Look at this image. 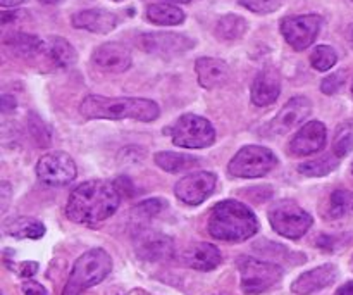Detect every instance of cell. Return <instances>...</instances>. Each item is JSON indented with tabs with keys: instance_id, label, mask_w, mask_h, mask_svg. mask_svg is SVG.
<instances>
[{
	"instance_id": "cell-13",
	"label": "cell",
	"mask_w": 353,
	"mask_h": 295,
	"mask_svg": "<svg viewBox=\"0 0 353 295\" xmlns=\"http://www.w3.org/2000/svg\"><path fill=\"white\" fill-rule=\"evenodd\" d=\"M326 126L321 121H310L296 131V135L290 142L288 151L295 158L317 154L326 147Z\"/></svg>"
},
{
	"instance_id": "cell-4",
	"label": "cell",
	"mask_w": 353,
	"mask_h": 295,
	"mask_svg": "<svg viewBox=\"0 0 353 295\" xmlns=\"http://www.w3.org/2000/svg\"><path fill=\"white\" fill-rule=\"evenodd\" d=\"M112 272V259L103 249H90L76 259L62 295H81L90 287L99 285Z\"/></svg>"
},
{
	"instance_id": "cell-1",
	"label": "cell",
	"mask_w": 353,
	"mask_h": 295,
	"mask_svg": "<svg viewBox=\"0 0 353 295\" xmlns=\"http://www.w3.org/2000/svg\"><path fill=\"white\" fill-rule=\"evenodd\" d=\"M121 204V190L116 182L90 180L71 192L65 214L71 221L86 227H95L109 220Z\"/></svg>"
},
{
	"instance_id": "cell-9",
	"label": "cell",
	"mask_w": 353,
	"mask_h": 295,
	"mask_svg": "<svg viewBox=\"0 0 353 295\" xmlns=\"http://www.w3.org/2000/svg\"><path fill=\"white\" fill-rule=\"evenodd\" d=\"M138 45L141 50L159 57H174L195 47V40L181 33H168V31H152L138 37Z\"/></svg>"
},
{
	"instance_id": "cell-8",
	"label": "cell",
	"mask_w": 353,
	"mask_h": 295,
	"mask_svg": "<svg viewBox=\"0 0 353 295\" xmlns=\"http://www.w3.org/2000/svg\"><path fill=\"white\" fill-rule=\"evenodd\" d=\"M172 144L181 149H205L216 142V130L205 117L185 114L169 130Z\"/></svg>"
},
{
	"instance_id": "cell-11",
	"label": "cell",
	"mask_w": 353,
	"mask_h": 295,
	"mask_svg": "<svg viewBox=\"0 0 353 295\" xmlns=\"http://www.w3.org/2000/svg\"><path fill=\"white\" fill-rule=\"evenodd\" d=\"M76 162L65 152H48L41 155L37 164V176L40 182L50 187H62L76 178Z\"/></svg>"
},
{
	"instance_id": "cell-41",
	"label": "cell",
	"mask_w": 353,
	"mask_h": 295,
	"mask_svg": "<svg viewBox=\"0 0 353 295\" xmlns=\"http://www.w3.org/2000/svg\"><path fill=\"white\" fill-rule=\"evenodd\" d=\"M41 3H59V2H62V0H40Z\"/></svg>"
},
{
	"instance_id": "cell-29",
	"label": "cell",
	"mask_w": 353,
	"mask_h": 295,
	"mask_svg": "<svg viewBox=\"0 0 353 295\" xmlns=\"http://www.w3.org/2000/svg\"><path fill=\"white\" fill-rule=\"evenodd\" d=\"M353 151V121H345L338 126L333 142V154L336 158H345Z\"/></svg>"
},
{
	"instance_id": "cell-23",
	"label": "cell",
	"mask_w": 353,
	"mask_h": 295,
	"mask_svg": "<svg viewBox=\"0 0 353 295\" xmlns=\"http://www.w3.org/2000/svg\"><path fill=\"white\" fill-rule=\"evenodd\" d=\"M155 164L161 169L168 173H183L193 169L195 166L200 164L199 158H193L190 154H181V152H171V151H162L157 152L154 158Z\"/></svg>"
},
{
	"instance_id": "cell-36",
	"label": "cell",
	"mask_w": 353,
	"mask_h": 295,
	"mask_svg": "<svg viewBox=\"0 0 353 295\" xmlns=\"http://www.w3.org/2000/svg\"><path fill=\"white\" fill-rule=\"evenodd\" d=\"M37 272H38V265L34 261L21 263L19 269H17V273H19L23 278H30V276H33Z\"/></svg>"
},
{
	"instance_id": "cell-21",
	"label": "cell",
	"mask_w": 353,
	"mask_h": 295,
	"mask_svg": "<svg viewBox=\"0 0 353 295\" xmlns=\"http://www.w3.org/2000/svg\"><path fill=\"white\" fill-rule=\"evenodd\" d=\"M223 261L221 251L212 244L199 242L183 252V263L196 272H212Z\"/></svg>"
},
{
	"instance_id": "cell-33",
	"label": "cell",
	"mask_w": 353,
	"mask_h": 295,
	"mask_svg": "<svg viewBox=\"0 0 353 295\" xmlns=\"http://www.w3.org/2000/svg\"><path fill=\"white\" fill-rule=\"evenodd\" d=\"M240 6L255 14H271L279 9L281 0H240Z\"/></svg>"
},
{
	"instance_id": "cell-15",
	"label": "cell",
	"mask_w": 353,
	"mask_h": 295,
	"mask_svg": "<svg viewBox=\"0 0 353 295\" xmlns=\"http://www.w3.org/2000/svg\"><path fill=\"white\" fill-rule=\"evenodd\" d=\"M92 61L97 68L107 73H124L131 68V52L126 45L109 41L93 50Z\"/></svg>"
},
{
	"instance_id": "cell-12",
	"label": "cell",
	"mask_w": 353,
	"mask_h": 295,
	"mask_svg": "<svg viewBox=\"0 0 353 295\" xmlns=\"http://www.w3.org/2000/svg\"><path fill=\"white\" fill-rule=\"evenodd\" d=\"M217 185V176L210 171H196L179 180L174 193L181 202L188 206H200L212 196Z\"/></svg>"
},
{
	"instance_id": "cell-16",
	"label": "cell",
	"mask_w": 353,
	"mask_h": 295,
	"mask_svg": "<svg viewBox=\"0 0 353 295\" xmlns=\"http://www.w3.org/2000/svg\"><path fill=\"white\" fill-rule=\"evenodd\" d=\"M174 252L172 238L159 231H141L137 238V254L143 261H165Z\"/></svg>"
},
{
	"instance_id": "cell-34",
	"label": "cell",
	"mask_w": 353,
	"mask_h": 295,
	"mask_svg": "<svg viewBox=\"0 0 353 295\" xmlns=\"http://www.w3.org/2000/svg\"><path fill=\"white\" fill-rule=\"evenodd\" d=\"M343 83H345V73L343 71L333 73V75L323 79V83H321V90H323V93H326V95H333V93H336L338 90L343 86Z\"/></svg>"
},
{
	"instance_id": "cell-37",
	"label": "cell",
	"mask_w": 353,
	"mask_h": 295,
	"mask_svg": "<svg viewBox=\"0 0 353 295\" xmlns=\"http://www.w3.org/2000/svg\"><path fill=\"white\" fill-rule=\"evenodd\" d=\"M16 107V99L12 95H2V111L3 113H9V111H14Z\"/></svg>"
},
{
	"instance_id": "cell-5",
	"label": "cell",
	"mask_w": 353,
	"mask_h": 295,
	"mask_svg": "<svg viewBox=\"0 0 353 295\" xmlns=\"http://www.w3.org/2000/svg\"><path fill=\"white\" fill-rule=\"evenodd\" d=\"M238 272H240L241 292L245 295L268 292L283 278V268L279 265L248 258V256L238 259Z\"/></svg>"
},
{
	"instance_id": "cell-6",
	"label": "cell",
	"mask_w": 353,
	"mask_h": 295,
	"mask_svg": "<svg viewBox=\"0 0 353 295\" xmlns=\"http://www.w3.org/2000/svg\"><path fill=\"white\" fill-rule=\"evenodd\" d=\"M269 223L272 230L281 237L296 240L302 238L312 227V216L303 207H300L295 200L283 199L272 204L268 213Z\"/></svg>"
},
{
	"instance_id": "cell-42",
	"label": "cell",
	"mask_w": 353,
	"mask_h": 295,
	"mask_svg": "<svg viewBox=\"0 0 353 295\" xmlns=\"http://www.w3.org/2000/svg\"><path fill=\"white\" fill-rule=\"evenodd\" d=\"M350 41H352V45H353V24L350 26Z\"/></svg>"
},
{
	"instance_id": "cell-7",
	"label": "cell",
	"mask_w": 353,
	"mask_h": 295,
	"mask_svg": "<svg viewBox=\"0 0 353 295\" xmlns=\"http://www.w3.org/2000/svg\"><path fill=\"white\" fill-rule=\"evenodd\" d=\"M278 166L274 152L262 145H245L228 164L230 175L236 178H261Z\"/></svg>"
},
{
	"instance_id": "cell-10",
	"label": "cell",
	"mask_w": 353,
	"mask_h": 295,
	"mask_svg": "<svg viewBox=\"0 0 353 295\" xmlns=\"http://www.w3.org/2000/svg\"><path fill=\"white\" fill-rule=\"evenodd\" d=\"M323 17L317 14L290 16L281 21V33L295 50H305L319 37Z\"/></svg>"
},
{
	"instance_id": "cell-32",
	"label": "cell",
	"mask_w": 353,
	"mask_h": 295,
	"mask_svg": "<svg viewBox=\"0 0 353 295\" xmlns=\"http://www.w3.org/2000/svg\"><path fill=\"white\" fill-rule=\"evenodd\" d=\"M164 207L165 202L162 199H148L138 204L133 209V214L138 218H143V220H150V218L157 216Z\"/></svg>"
},
{
	"instance_id": "cell-26",
	"label": "cell",
	"mask_w": 353,
	"mask_h": 295,
	"mask_svg": "<svg viewBox=\"0 0 353 295\" xmlns=\"http://www.w3.org/2000/svg\"><path fill=\"white\" fill-rule=\"evenodd\" d=\"M248 30V23L245 17L238 14H226L216 23V37L224 41L240 40Z\"/></svg>"
},
{
	"instance_id": "cell-25",
	"label": "cell",
	"mask_w": 353,
	"mask_h": 295,
	"mask_svg": "<svg viewBox=\"0 0 353 295\" xmlns=\"http://www.w3.org/2000/svg\"><path fill=\"white\" fill-rule=\"evenodd\" d=\"M3 41H6L7 47L12 48V52H16L17 55H23V57H31V55L45 52V40H40L34 35L10 33Z\"/></svg>"
},
{
	"instance_id": "cell-39",
	"label": "cell",
	"mask_w": 353,
	"mask_h": 295,
	"mask_svg": "<svg viewBox=\"0 0 353 295\" xmlns=\"http://www.w3.org/2000/svg\"><path fill=\"white\" fill-rule=\"evenodd\" d=\"M24 0H0V6L2 7H17L21 6Z\"/></svg>"
},
{
	"instance_id": "cell-35",
	"label": "cell",
	"mask_w": 353,
	"mask_h": 295,
	"mask_svg": "<svg viewBox=\"0 0 353 295\" xmlns=\"http://www.w3.org/2000/svg\"><path fill=\"white\" fill-rule=\"evenodd\" d=\"M23 294L24 295H47V290L37 282H24L23 283Z\"/></svg>"
},
{
	"instance_id": "cell-24",
	"label": "cell",
	"mask_w": 353,
	"mask_h": 295,
	"mask_svg": "<svg viewBox=\"0 0 353 295\" xmlns=\"http://www.w3.org/2000/svg\"><path fill=\"white\" fill-rule=\"evenodd\" d=\"M145 17L148 23L157 26H176L185 21V12L179 7L169 3H152L145 10Z\"/></svg>"
},
{
	"instance_id": "cell-19",
	"label": "cell",
	"mask_w": 353,
	"mask_h": 295,
	"mask_svg": "<svg viewBox=\"0 0 353 295\" xmlns=\"http://www.w3.org/2000/svg\"><path fill=\"white\" fill-rule=\"evenodd\" d=\"M72 26L78 30L90 31V33L105 35L110 33L117 26L119 19L114 12L107 9H85L72 14L71 17Z\"/></svg>"
},
{
	"instance_id": "cell-40",
	"label": "cell",
	"mask_w": 353,
	"mask_h": 295,
	"mask_svg": "<svg viewBox=\"0 0 353 295\" xmlns=\"http://www.w3.org/2000/svg\"><path fill=\"white\" fill-rule=\"evenodd\" d=\"M164 2H174V3H188L192 0H164Z\"/></svg>"
},
{
	"instance_id": "cell-38",
	"label": "cell",
	"mask_w": 353,
	"mask_h": 295,
	"mask_svg": "<svg viewBox=\"0 0 353 295\" xmlns=\"http://www.w3.org/2000/svg\"><path fill=\"white\" fill-rule=\"evenodd\" d=\"M336 295H353V282L345 283L336 290Z\"/></svg>"
},
{
	"instance_id": "cell-2",
	"label": "cell",
	"mask_w": 353,
	"mask_h": 295,
	"mask_svg": "<svg viewBox=\"0 0 353 295\" xmlns=\"http://www.w3.org/2000/svg\"><path fill=\"white\" fill-rule=\"evenodd\" d=\"M79 114L86 120H134L150 123L157 120L161 109L150 99L86 95L79 104Z\"/></svg>"
},
{
	"instance_id": "cell-14",
	"label": "cell",
	"mask_w": 353,
	"mask_h": 295,
	"mask_svg": "<svg viewBox=\"0 0 353 295\" xmlns=\"http://www.w3.org/2000/svg\"><path fill=\"white\" fill-rule=\"evenodd\" d=\"M310 113H312V102H310L307 97H293V99H290L288 102L283 106V109L279 111L278 116L272 120L271 131L278 135L288 133V131L295 130L299 124H302L303 121L310 116Z\"/></svg>"
},
{
	"instance_id": "cell-3",
	"label": "cell",
	"mask_w": 353,
	"mask_h": 295,
	"mask_svg": "<svg viewBox=\"0 0 353 295\" xmlns=\"http://www.w3.org/2000/svg\"><path fill=\"white\" fill-rule=\"evenodd\" d=\"M209 234L216 240L245 242L259 231L257 216L250 207L238 200H223L210 211Z\"/></svg>"
},
{
	"instance_id": "cell-20",
	"label": "cell",
	"mask_w": 353,
	"mask_h": 295,
	"mask_svg": "<svg viewBox=\"0 0 353 295\" xmlns=\"http://www.w3.org/2000/svg\"><path fill=\"white\" fill-rule=\"evenodd\" d=\"M196 78L200 86L207 90L224 86L231 78V69L223 59L216 57H200L195 62Z\"/></svg>"
},
{
	"instance_id": "cell-18",
	"label": "cell",
	"mask_w": 353,
	"mask_h": 295,
	"mask_svg": "<svg viewBox=\"0 0 353 295\" xmlns=\"http://www.w3.org/2000/svg\"><path fill=\"white\" fill-rule=\"evenodd\" d=\"M338 278V268L334 265H323L310 272L302 273L295 282L292 283V292L296 295H310L321 292L333 285Z\"/></svg>"
},
{
	"instance_id": "cell-30",
	"label": "cell",
	"mask_w": 353,
	"mask_h": 295,
	"mask_svg": "<svg viewBox=\"0 0 353 295\" xmlns=\"http://www.w3.org/2000/svg\"><path fill=\"white\" fill-rule=\"evenodd\" d=\"M338 62V54L330 45H317L314 52L310 54V64L317 71H330Z\"/></svg>"
},
{
	"instance_id": "cell-45",
	"label": "cell",
	"mask_w": 353,
	"mask_h": 295,
	"mask_svg": "<svg viewBox=\"0 0 353 295\" xmlns=\"http://www.w3.org/2000/svg\"><path fill=\"white\" fill-rule=\"evenodd\" d=\"M352 266H353V261H352Z\"/></svg>"
},
{
	"instance_id": "cell-31",
	"label": "cell",
	"mask_w": 353,
	"mask_h": 295,
	"mask_svg": "<svg viewBox=\"0 0 353 295\" xmlns=\"http://www.w3.org/2000/svg\"><path fill=\"white\" fill-rule=\"evenodd\" d=\"M330 213L333 218H343L353 214V192L348 190H336L331 196Z\"/></svg>"
},
{
	"instance_id": "cell-44",
	"label": "cell",
	"mask_w": 353,
	"mask_h": 295,
	"mask_svg": "<svg viewBox=\"0 0 353 295\" xmlns=\"http://www.w3.org/2000/svg\"><path fill=\"white\" fill-rule=\"evenodd\" d=\"M116 2H119V0H116Z\"/></svg>"
},
{
	"instance_id": "cell-43",
	"label": "cell",
	"mask_w": 353,
	"mask_h": 295,
	"mask_svg": "<svg viewBox=\"0 0 353 295\" xmlns=\"http://www.w3.org/2000/svg\"><path fill=\"white\" fill-rule=\"evenodd\" d=\"M352 92H353V83H352Z\"/></svg>"
},
{
	"instance_id": "cell-27",
	"label": "cell",
	"mask_w": 353,
	"mask_h": 295,
	"mask_svg": "<svg viewBox=\"0 0 353 295\" xmlns=\"http://www.w3.org/2000/svg\"><path fill=\"white\" fill-rule=\"evenodd\" d=\"M6 231L10 237L37 240V238H41L45 235V225L41 221L33 220V218H17V220L10 221L7 225Z\"/></svg>"
},
{
	"instance_id": "cell-22",
	"label": "cell",
	"mask_w": 353,
	"mask_h": 295,
	"mask_svg": "<svg viewBox=\"0 0 353 295\" xmlns=\"http://www.w3.org/2000/svg\"><path fill=\"white\" fill-rule=\"evenodd\" d=\"M43 54L59 68H71L78 61L74 47L62 37H48L45 40Z\"/></svg>"
},
{
	"instance_id": "cell-17",
	"label": "cell",
	"mask_w": 353,
	"mask_h": 295,
	"mask_svg": "<svg viewBox=\"0 0 353 295\" xmlns=\"http://www.w3.org/2000/svg\"><path fill=\"white\" fill-rule=\"evenodd\" d=\"M279 93H281V76L278 69L268 66L255 76L252 83V102L259 107H268L278 100Z\"/></svg>"
},
{
	"instance_id": "cell-28",
	"label": "cell",
	"mask_w": 353,
	"mask_h": 295,
	"mask_svg": "<svg viewBox=\"0 0 353 295\" xmlns=\"http://www.w3.org/2000/svg\"><path fill=\"white\" fill-rule=\"evenodd\" d=\"M338 161H340V158H336L334 154H327L319 159H314V161L303 162L299 166V171L305 176H312V178L330 175L331 171L338 168Z\"/></svg>"
}]
</instances>
